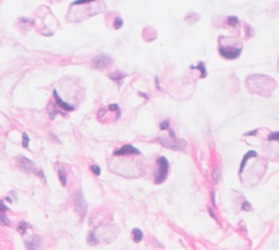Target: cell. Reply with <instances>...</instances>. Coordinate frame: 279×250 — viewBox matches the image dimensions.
Masks as SVG:
<instances>
[{
  "label": "cell",
  "instance_id": "obj_1",
  "mask_svg": "<svg viewBox=\"0 0 279 250\" xmlns=\"http://www.w3.org/2000/svg\"><path fill=\"white\" fill-rule=\"evenodd\" d=\"M17 162H18V165H19L20 169H22L24 172L35 174V175H37V176H40V177L45 178L44 172L37 169L35 163H34L33 161H31L30 159L25 158V157H19V158L17 159Z\"/></svg>",
  "mask_w": 279,
  "mask_h": 250
},
{
  "label": "cell",
  "instance_id": "obj_2",
  "mask_svg": "<svg viewBox=\"0 0 279 250\" xmlns=\"http://www.w3.org/2000/svg\"><path fill=\"white\" fill-rule=\"evenodd\" d=\"M157 167H158V170H157L156 174H155L154 182H155V184H162L165 182L168 175V167H169L168 160L165 157L158 158V160H157Z\"/></svg>",
  "mask_w": 279,
  "mask_h": 250
},
{
  "label": "cell",
  "instance_id": "obj_3",
  "mask_svg": "<svg viewBox=\"0 0 279 250\" xmlns=\"http://www.w3.org/2000/svg\"><path fill=\"white\" fill-rule=\"evenodd\" d=\"M73 201H74V208L76 212L82 217H85L87 211V203L86 200L84 198V195L82 190H78L73 196Z\"/></svg>",
  "mask_w": 279,
  "mask_h": 250
},
{
  "label": "cell",
  "instance_id": "obj_4",
  "mask_svg": "<svg viewBox=\"0 0 279 250\" xmlns=\"http://www.w3.org/2000/svg\"><path fill=\"white\" fill-rule=\"evenodd\" d=\"M157 142H160L162 146H165L167 148H170L173 150H183L187 142L182 140V139H177V138H162V137H159L157 138Z\"/></svg>",
  "mask_w": 279,
  "mask_h": 250
},
{
  "label": "cell",
  "instance_id": "obj_5",
  "mask_svg": "<svg viewBox=\"0 0 279 250\" xmlns=\"http://www.w3.org/2000/svg\"><path fill=\"white\" fill-rule=\"evenodd\" d=\"M24 245H25L26 250H37L40 245V237L36 234L31 235L24 240Z\"/></svg>",
  "mask_w": 279,
  "mask_h": 250
},
{
  "label": "cell",
  "instance_id": "obj_6",
  "mask_svg": "<svg viewBox=\"0 0 279 250\" xmlns=\"http://www.w3.org/2000/svg\"><path fill=\"white\" fill-rule=\"evenodd\" d=\"M140 150H137L132 145H124L119 150H116L114 152V156H127V155H140Z\"/></svg>",
  "mask_w": 279,
  "mask_h": 250
},
{
  "label": "cell",
  "instance_id": "obj_7",
  "mask_svg": "<svg viewBox=\"0 0 279 250\" xmlns=\"http://www.w3.org/2000/svg\"><path fill=\"white\" fill-rule=\"evenodd\" d=\"M219 52L220 55L226 59H235L237 57H239L241 52V49H236V48H223L220 46L219 48Z\"/></svg>",
  "mask_w": 279,
  "mask_h": 250
},
{
  "label": "cell",
  "instance_id": "obj_8",
  "mask_svg": "<svg viewBox=\"0 0 279 250\" xmlns=\"http://www.w3.org/2000/svg\"><path fill=\"white\" fill-rule=\"evenodd\" d=\"M110 61L111 60H110L109 57L101 55V56H98L94 58V60H93V67H95V69H103V67H107L110 63Z\"/></svg>",
  "mask_w": 279,
  "mask_h": 250
},
{
  "label": "cell",
  "instance_id": "obj_9",
  "mask_svg": "<svg viewBox=\"0 0 279 250\" xmlns=\"http://www.w3.org/2000/svg\"><path fill=\"white\" fill-rule=\"evenodd\" d=\"M7 211H8V207L5 205L3 200H1L0 201V225H5V226L10 225V221L6 215Z\"/></svg>",
  "mask_w": 279,
  "mask_h": 250
},
{
  "label": "cell",
  "instance_id": "obj_10",
  "mask_svg": "<svg viewBox=\"0 0 279 250\" xmlns=\"http://www.w3.org/2000/svg\"><path fill=\"white\" fill-rule=\"evenodd\" d=\"M53 96H55V100H56L57 105H58L61 109H63V110H66V111H73V110H74V107L71 106V105H69L68 102H64L63 100L60 98V96L58 95V92H57L56 89L53 90Z\"/></svg>",
  "mask_w": 279,
  "mask_h": 250
},
{
  "label": "cell",
  "instance_id": "obj_11",
  "mask_svg": "<svg viewBox=\"0 0 279 250\" xmlns=\"http://www.w3.org/2000/svg\"><path fill=\"white\" fill-rule=\"evenodd\" d=\"M257 153L255 152V151H253V150H251V151H249L248 153H245V156L243 157L242 161H241V164H240V170H239V172L242 173L243 169H244V167H245L246 162H248V160L250 158H252V157H256Z\"/></svg>",
  "mask_w": 279,
  "mask_h": 250
},
{
  "label": "cell",
  "instance_id": "obj_12",
  "mask_svg": "<svg viewBox=\"0 0 279 250\" xmlns=\"http://www.w3.org/2000/svg\"><path fill=\"white\" fill-rule=\"evenodd\" d=\"M58 176H59V181L62 184V186H67V174H66L64 167H59L58 169Z\"/></svg>",
  "mask_w": 279,
  "mask_h": 250
},
{
  "label": "cell",
  "instance_id": "obj_13",
  "mask_svg": "<svg viewBox=\"0 0 279 250\" xmlns=\"http://www.w3.org/2000/svg\"><path fill=\"white\" fill-rule=\"evenodd\" d=\"M132 235H133V242H140L143 238V232L140 228H133L132 231Z\"/></svg>",
  "mask_w": 279,
  "mask_h": 250
},
{
  "label": "cell",
  "instance_id": "obj_14",
  "mask_svg": "<svg viewBox=\"0 0 279 250\" xmlns=\"http://www.w3.org/2000/svg\"><path fill=\"white\" fill-rule=\"evenodd\" d=\"M31 227V225L28 224V223H26V222H20L19 224H18V232H19L20 234H25L26 233V231H27L28 228Z\"/></svg>",
  "mask_w": 279,
  "mask_h": 250
},
{
  "label": "cell",
  "instance_id": "obj_15",
  "mask_svg": "<svg viewBox=\"0 0 279 250\" xmlns=\"http://www.w3.org/2000/svg\"><path fill=\"white\" fill-rule=\"evenodd\" d=\"M212 178L215 184H218V182L220 181V170L218 169V167L214 169V171L212 173Z\"/></svg>",
  "mask_w": 279,
  "mask_h": 250
},
{
  "label": "cell",
  "instance_id": "obj_16",
  "mask_svg": "<svg viewBox=\"0 0 279 250\" xmlns=\"http://www.w3.org/2000/svg\"><path fill=\"white\" fill-rule=\"evenodd\" d=\"M87 242L89 245H97L98 244V239L96 238V236L94 235L93 232H89V234L87 235Z\"/></svg>",
  "mask_w": 279,
  "mask_h": 250
},
{
  "label": "cell",
  "instance_id": "obj_17",
  "mask_svg": "<svg viewBox=\"0 0 279 250\" xmlns=\"http://www.w3.org/2000/svg\"><path fill=\"white\" fill-rule=\"evenodd\" d=\"M109 76H110V78H111V80L118 82V83H120V80L123 77V76H124V75H123L122 73H120V72H114V73H112V74L109 75Z\"/></svg>",
  "mask_w": 279,
  "mask_h": 250
},
{
  "label": "cell",
  "instance_id": "obj_18",
  "mask_svg": "<svg viewBox=\"0 0 279 250\" xmlns=\"http://www.w3.org/2000/svg\"><path fill=\"white\" fill-rule=\"evenodd\" d=\"M22 145L24 148H28V142H30V137L27 136V134L26 133H23L22 135Z\"/></svg>",
  "mask_w": 279,
  "mask_h": 250
},
{
  "label": "cell",
  "instance_id": "obj_19",
  "mask_svg": "<svg viewBox=\"0 0 279 250\" xmlns=\"http://www.w3.org/2000/svg\"><path fill=\"white\" fill-rule=\"evenodd\" d=\"M241 209H242L243 211H251L252 210V205L249 201H244V202L242 203V207H241Z\"/></svg>",
  "mask_w": 279,
  "mask_h": 250
},
{
  "label": "cell",
  "instance_id": "obj_20",
  "mask_svg": "<svg viewBox=\"0 0 279 250\" xmlns=\"http://www.w3.org/2000/svg\"><path fill=\"white\" fill-rule=\"evenodd\" d=\"M91 170H92V172L94 173L95 175H101V167H98V165H91Z\"/></svg>",
  "mask_w": 279,
  "mask_h": 250
},
{
  "label": "cell",
  "instance_id": "obj_21",
  "mask_svg": "<svg viewBox=\"0 0 279 250\" xmlns=\"http://www.w3.org/2000/svg\"><path fill=\"white\" fill-rule=\"evenodd\" d=\"M197 67L198 70L202 71V77H205L206 76V70H205V67H204V63H200L198 67Z\"/></svg>",
  "mask_w": 279,
  "mask_h": 250
},
{
  "label": "cell",
  "instance_id": "obj_22",
  "mask_svg": "<svg viewBox=\"0 0 279 250\" xmlns=\"http://www.w3.org/2000/svg\"><path fill=\"white\" fill-rule=\"evenodd\" d=\"M122 24H123L122 20L118 17V19H116V21H114V28H116V30H119V28H120L121 26H122Z\"/></svg>",
  "mask_w": 279,
  "mask_h": 250
},
{
  "label": "cell",
  "instance_id": "obj_23",
  "mask_svg": "<svg viewBox=\"0 0 279 250\" xmlns=\"http://www.w3.org/2000/svg\"><path fill=\"white\" fill-rule=\"evenodd\" d=\"M168 128H169V121H168V120L162 121V124H160V130H162V131H165V130H168Z\"/></svg>",
  "mask_w": 279,
  "mask_h": 250
},
{
  "label": "cell",
  "instance_id": "obj_24",
  "mask_svg": "<svg viewBox=\"0 0 279 250\" xmlns=\"http://www.w3.org/2000/svg\"><path fill=\"white\" fill-rule=\"evenodd\" d=\"M237 22H238V19L236 17H228V23L230 25H232V26H236V25H237Z\"/></svg>",
  "mask_w": 279,
  "mask_h": 250
},
{
  "label": "cell",
  "instance_id": "obj_25",
  "mask_svg": "<svg viewBox=\"0 0 279 250\" xmlns=\"http://www.w3.org/2000/svg\"><path fill=\"white\" fill-rule=\"evenodd\" d=\"M268 139H269V140H278L279 139V133L278 132H275V133L271 134L269 137H268Z\"/></svg>",
  "mask_w": 279,
  "mask_h": 250
},
{
  "label": "cell",
  "instance_id": "obj_26",
  "mask_svg": "<svg viewBox=\"0 0 279 250\" xmlns=\"http://www.w3.org/2000/svg\"><path fill=\"white\" fill-rule=\"evenodd\" d=\"M91 1H94V0H76L75 2H73V6L75 5H83V3H88Z\"/></svg>",
  "mask_w": 279,
  "mask_h": 250
},
{
  "label": "cell",
  "instance_id": "obj_27",
  "mask_svg": "<svg viewBox=\"0 0 279 250\" xmlns=\"http://www.w3.org/2000/svg\"><path fill=\"white\" fill-rule=\"evenodd\" d=\"M212 200H213V205L216 206V199H215V192L213 190L212 192Z\"/></svg>",
  "mask_w": 279,
  "mask_h": 250
},
{
  "label": "cell",
  "instance_id": "obj_28",
  "mask_svg": "<svg viewBox=\"0 0 279 250\" xmlns=\"http://www.w3.org/2000/svg\"><path fill=\"white\" fill-rule=\"evenodd\" d=\"M208 211H209V213L212 214V217H215V219H216V215H215V213H214V212H213L212 208H209V209H208Z\"/></svg>",
  "mask_w": 279,
  "mask_h": 250
},
{
  "label": "cell",
  "instance_id": "obj_29",
  "mask_svg": "<svg viewBox=\"0 0 279 250\" xmlns=\"http://www.w3.org/2000/svg\"><path fill=\"white\" fill-rule=\"evenodd\" d=\"M256 134V131H254V132H250V133H248L246 135H255Z\"/></svg>",
  "mask_w": 279,
  "mask_h": 250
}]
</instances>
